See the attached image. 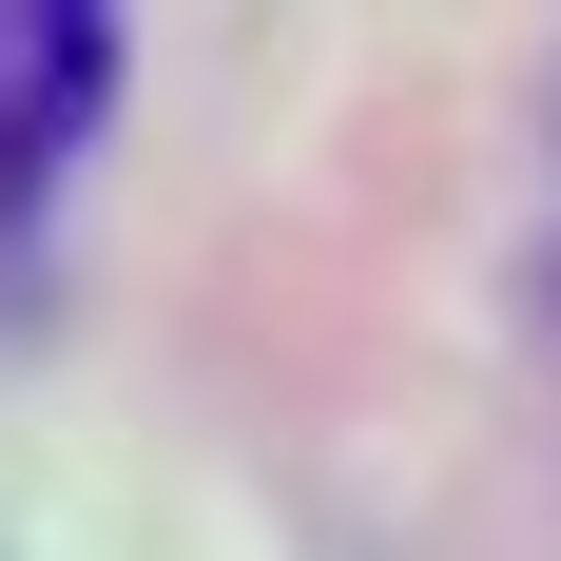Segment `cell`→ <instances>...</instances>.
I'll list each match as a JSON object with an SVG mask.
<instances>
[{
  "label": "cell",
  "instance_id": "obj_1",
  "mask_svg": "<svg viewBox=\"0 0 561 561\" xmlns=\"http://www.w3.org/2000/svg\"><path fill=\"white\" fill-rule=\"evenodd\" d=\"M98 116H116V0H0V252L58 214Z\"/></svg>",
  "mask_w": 561,
  "mask_h": 561
}]
</instances>
